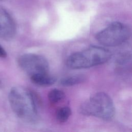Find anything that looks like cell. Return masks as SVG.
<instances>
[{
    "mask_svg": "<svg viewBox=\"0 0 132 132\" xmlns=\"http://www.w3.org/2000/svg\"><path fill=\"white\" fill-rule=\"evenodd\" d=\"M8 100L13 112L20 119L28 123L38 122L37 100L31 91L23 87H14L9 91Z\"/></svg>",
    "mask_w": 132,
    "mask_h": 132,
    "instance_id": "6da1fadb",
    "label": "cell"
},
{
    "mask_svg": "<svg viewBox=\"0 0 132 132\" xmlns=\"http://www.w3.org/2000/svg\"><path fill=\"white\" fill-rule=\"evenodd\" d=\"M111 52L101 46H91L70 55L66 61L71 69H86L103 64L111 58Z\"/></svg>",
    "mask_w": 132,
    "mask_h": 132,
    "instance_id": "7a4b0ae2",
    "label": "cell"
},
{
    "mask_svg": "<svg viewBox=\"0 0 132 132\" xmlns=\"http://www.w3.org/2000/svg\"><path fill=\"white\" fill-rule=\"evenodd\" d=\"M79 111L82 114L105 120H111L115 114L114 105L111 98L103 92L94 94L83 102Z\"/></svg>",
    "mask_w": 132,
    "mask_h": 132,
    "instance_id": "3957f363",
    "label": "cell"
},
{
    "mask_svg": "<svg viewBox=\"0 0 132 132\" xmlns=\"http://www.w3.org/2000/svg\"><path fill=\"white\" fill-rule=\"evenodd\" d=\"M131 35L130 29L126 24L114 22L97 32L95 38L102 45L116 46L126 41Z\"/></svg>",
    "mask_w": 132,
    "mask_h": 132,
    "instance_id": "277c9868",
    "label": "cell"
},
{
    "mask_svg": "<svg viewBox=\"0 0 132 132\" xmlns=\"http://www.w3.org/2000/svg\"><path fill=\"white\" fill-rule=\"evenodd\" d=\"M18 64L22 70L30 76L42 73H47L49 63L43 56L27 53L24 54L18 58Z\"/></svg>",
    "mask_w": 132,
    "mask_h": 132,
    "instance_id": "5b68a950",
    "label": "cell"
},
{
    "mask_svg": "<svg viewBox=\"0 0 132 132\" xmlns=\"http://www.w3.org/2000/svg\"><path fill=\"white\" fill-rule=\"evenodd\" d=\"M15 23L9 12L0 6V38L10 40L16 33Z\"/></svg>",
    "mask_w": 132,
    "mask_h": 132,
    "instance_id": "8992f818",
    "label": "cell"
},
{
    "mask_svg": "<svg viewBox=\"0 0 132 132\" xmlns=\"http://www.w3.org/2000/svg\"><path fill=\"white\" fill-rule=\"evenodd\" d=\"M31 81L35 84L41 86H48L55 84L56 78L47 73L34 75L30 76Z\"/></svg>",
    "mask_w": 132,
    "mask_h": 132,
    "instance_id": "52a82bcc",
    "label": "cell"
},
{
    "mask_svg": "<svg viewBox=\"0 0 132 132\" xmlns=\"http://www.w3.org/2000/svg\"><path fill=\"white\" fill-rule=\"evenodd\" d=\"M85 79L86 77L84 75H75L62 78L60 80V83L62 86L69 87L80 84Z\"/></svg>",
    "mask_w": 132,
    "mask_h": 132,
    "instance_id": "ba28073f",
    "label": "cell"
},
{
    "mask_svg": "<svg viewBox=\"0 0 132 132\" xmlns=\"http://www.w3.org/2000/svg\"><path fill=\"white\" fill-rule=\"evenodd\" d=\"M71 109L69 107H63L56 111V120L60 123L65 122L71 115Z\"/></svg>",
    "mask_w": 132,
    "mask_h": 132,
    "instance_id": "9c48e42d",
    "label": "cell"
},
{
    "mask_svg": "<svg viewBox=\"0 0 132 132\" xmlns=\"http://www.w3.org/2000/svg\"><path fill=\"white\" fill-rule=\"evenodd\" d=\"M64 96V93L62 90L58 89H53L48 93V99L51 103L53 104L61 101Z\"/></svg>",
    "mask_w": 132,
    "mask_h": 132,
    "instance_id": "30bf717a",
    "label": "cell"
},
{
    "mask_svg": "<svg viewBox=\"0 0 132 132\" xmlns=\"http://www.w3.org/2000/svg\"><path fill=\"white\" fill-rule=\"evenodd\" d=\"M7 56V53L0 45V57L5 58Z\"/></svg>",
    "mask_w": 132,
    "mask_h": 132,
    "instance_id": "8fae6325",
    "label": "cell"
},
{
    "mask_svg": "<svg viewBox=\"0 0 132 132\" xmlns=\"http://www.w3.org/2000/svg\"><path fill=\"white\" fill-rule=\"evenodd\" d=\"M1 86H2V84H1V81H0V88L1 87Z\"/></svg>",
    "mask_w": 132,
    "mask_h": 132,
    "instance_id": "7c38bea8",
    "label": "cell"
}]
</instances>
